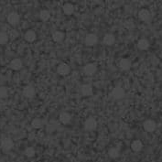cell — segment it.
I'll return each mask as SVG.
<instances>
[{"mask_svg": "<svg viewBox=\"0 0 162 162\" xmlns=\"http://www.w3.org/2000/svg\"><path fill=\"white\" fill-rule=\"evenodd\" d=\"M97 126V122L94 118H88L84 123V128L87 131H92Z\"/></svg>", "mask_w": 162, "mask_h": 162, "instance_id": "cell-1", "label": "cell"}, {"mask_svg": "<svg viewBox=\"0 0 162 162\" xmlns=\"http://www.w3.org/2000/svg\"><path fill=\"white\" fill-rule=\"evenodd\" d=\"M57 72L60 75L65 76L70 73V66L66 63H60L57 68Z\"/></svg>", "mask_w": 162, "mask_h": 162, "instance_id": "cell-2", "label": "cell"}, {"mask_svg": "<svg viewBox=\"0 0 162 162\" xmlns=\"http://www.w3.org/2000/svg\"><path fill=\"white\" fill-rule=\"evenodd\" d=\"M112 96L115 99H121L125 96V90L121 86H116L112 91Z\"/></svg>", "mask_w": 162, "mask_h": 162, "instance_id": "cell-3", "label": "cell"}, {"mask_svg": "<svg viewBox=\"0 0 162 162\" xmlns=\"http://www.w3.org/2000/svg\"><path fill=\"white\" fill-rule=\"evenodd\" d=\"M19 20H20V17L17 12H11L8 16V22L12 26L17 25L19 22Z\"/></svg>", "mask_w": 162, "mask_h": 162, "instance_id": "cell-4", "label": "cell"}, {"mask_svg": "<svg viewBox=\"0 0 162 162\" xmlns=\"http://www.w3.org/2000/svg\"><path fill=\"white\" fill-rule=\"evenodd\" d=\"M14 146V142L9 138H4L1 140V147L4 150H10Z\"/></svg>", "mask_w": 162, "mask_h": 162, "instance_id": "cell-5", "label": "cell"}, {"mask_svg": "<svg viewBox=\"0 0 162 162\" xmlns=\"http://www.w3.org/2000/svg\"><path fill=\"white\" fill-rule=\"evenodd\" d=\"M97 68H96V65L95 64H92V63H89V64H86L83 68V73L88 75V76H92L95 73Z\"/></svg>", "mask_w": 162, "mask_h": 162, "instance_id": "cell-6", "label": "cell"}, {"mask_svg": "<svg viewBox=\"0 0 162 162\" xmlns=\"http://www.w3.org/2000/svg\"><path fill=\"white\" fill-rule=\"evenodd\" d=\"M35 93H36L35 88L31 85H28L23 89V95L27 97V98H32L35 95Z\"/></svg>", "mask_w": 162, "mask_h": 162, "instance_id": "cell-7", "label": "cell"}, {"mask_svg": "<svg viewBox=\"0 0 162 162\" xmlns=\"http://www.w3.org/2000/svg\"><path fill=\"white\" fill-rule=\"evenodd\" d=\"M143 126L147 132H153V131H155L157 125H156V122L153 120H147L144 122Z\"/></svg>", "mask_w": 162, "mask_h": 162, "instance_id": "cell-8", "label": "cell"}, {"mask_svg": "<svg viewBox=\"0 0 162 162\" xmlns=\"http://www.w3.org/2000/svg\"><path fill=\"white\" fill-rule=\"evenodd\" d=\"M98 41V38L95 34H88L85 37V44L87 46H93Z\"/></svg>", "mask_w": 162, "mask_h": 162, "instance_id": "cell-9", "label": "cell"}, {"mask_svg": "<svg viewBox=\"0 0 162 162\" xmlns=\"http://www.w3.org/2000/svg\"><path fill=\"white\" fill-rule=\"evenodd\" d=\"M138 18L142 20V21H145V22H147L150 20L151 18V15H150V12L147 10V9H141L138 13Z\"/></svg>", "mask_w": 162, "mask_h": 162, "instance_id": "cell-10", "label": "cell"}, {"mask_svg": "<svg viewBox=\"0 0 162 162\" xmlns=\"http://www.w3.org/2000/svg\"><path fill=\"white\" fill-rule=\"evenodd\" d=\"M23 63L20 59H13L10 62V68L15 71H18L22 68Z\"/></svg>", "mask_w": 162, "mask_h": 162, "instance_id": "cell-11", "label": "cell"}, {"mask_svg": "<svg viewBox=\"0 0 162 162\" xmlns=\"http://www.w3.org/2000/svg\"><path fill=\"white\" fill-rule=\"evenodd\" d=\"M59 119H60V123H62L63 125H67V124H69V123L71 122L72 116H71V115H70L69 113L63 112V113H61V114L60 115Z\"/></svg>", "mask_w": 162, "mask_h": 162, "instance_id": "cell-12", "label": "cell"}, {"mask_svg": "<svg viewBox=\"0 0 162 162\" xmlns=\"http://www.w3.org/2000/svg\"><path fill=\"white\" fill-rule=\"evenodd\" d=\"M92 87L90 84H83L81 86V92L84 96H90L92 94Z\"/></svg>", "mask_w": 162, "mask_h": 162, "instance_id": "cell-13", "label": "cell"}, {"mask_svg": "<svg viewBox=\"0 0 162 162\" xmlns=\"http://www.w3.org/2000/svg\"><path fill=\"white\" fill-rule=\"evenodd\" d=\"M119 67L124 71H127L131 67V61L128 59H122L119 62Z\"/></svg>", "mask_w": 162, "mask_h": 162, "instance_id": "cell-14", "label": "cell"}, {"mask_svg": "<svg viewBox=\"0 0 162 162\" xmlns=\"http://www.w3.org/2000/svg\"><path fill=\"white\" fill-rule=\"evenodd\" d=\"M104 44L107 45V46H112L115 41V38L113 34H106L105 37H104Z\"/></svg>", "mask_w": 162, "mask_h": 162, "instance_id": "cell-15", "label": "cell"}, {"mask_svg": "<svg viewBox=\"0 0 162 162\" xmlns=\"http://www.w3.org/2000/svg\"><path fill=\"white\" fill-rule=\"evenodd\" d=\"M25 40L28 42H33L36 40V33L33 30H28L25 34Z\"/></svg>", "mask_w": 162, "mask_h": 162, "instance_id": "cell-16", "label": "cell"}, {"mask_svg": "<svg viewBox=\"0 0 162 162\" xmlns=\"http://www.w3.org/2000/svg\"><path fill=\"white\" fill-rule=\"evenodd\" d=\"M138 47L141 50H146L149 48V41L147 39H141L138 43Z\"/></svg>", "mask_w": 162, "mask_h": 162, "instance_id": "cell-17", "label": "cell"}, {"mask_svg": "<svg viewBox=\"0 0 162 162\" xmlns=\"http://www.w3.org/2000/svg\"><path fill=\"white\" fill-rule=\"evenodd\" d=\"M131 148L135 152H139L143 148V143L140 140H135L131 144Z\"/></svg>", "mask_w": 162, "mask_h": 162, "instance_id": "cell-18", "label": "cell"}, {"mask_svg": "<svg viewBox=\"0 0 162 162\" xmlns=\"http://www.w3.org/2000/svg\"><path fill=\"white\" fill-rule=\"evenodd\" d=\"M63 39H64V34L61 31H55L52 34V40L55 42H60L63 40Z\"/></svg>", "mask_w": 162, "mask_h": 162, "instance_id": "cell-19", "label": "cell"}, {"mask_svg": "<svg viewBox=\"0 0 162 162\" xmlns=\"http://www.w3.org/2000/svg\"><path fill=\"white\" fill-rule=\"evenodd\" d=\"M62 9H63L64 14H66V15H72L74 12V7H73V5H72L70 3L64 5Z\"/></svg>", "mask_w": 162, "mask_h": 162, "instance_id": "cell-20", "label": "cell"}, {"mask_svg": "<svg viewBox=\"0 0 162 162\" xmlns=\"http://www.w3.org/2000/svg\"><path fill=\"white\" fill-rule=\"evenodd\" d=\"M31 125L33 126L34 128H36V129H40V128L42 127L43 122H42V120L40 119V118H35V119H33V121H32Z\"/></svg>", "mask_w": 162, "mask_h": 162, "instance_id": "cell-21", "label": "cell"}, {"mask_svg": "<svg viewBox=\"0 0 162 162\" xmlns=\"http://www.w3.org/2000/svg\"><path fill=\"white\" fill-rule=\"evenodd\" d=\"M40 18L42 21H47L50 18V14L48 10H41L40 13Z\"/></svg>", "mask_w": 162, "mask_h": 162, "instance_id": "cell-22", "label": "cell"}, {"mask_svg": "<svg viewBox=\"0 0 162 162\" xmlns=\"http://www.w3.org/2000/svg\"><path fill=\"white\" fill-rule=\"evenodd\" d=\"M8 35L5 32H0V45L6 44L8 41Z\"/></svg>", "mask_w": 162, "mask_h": 162, "instance_id": "cell-23", "label": "cell"}, {"mask_svg": "<svg viewBox=\"0 0 162 162\" xmlns=\"http://www.w3.org/2000/svg\"><path fill=\"white\" fill-rule=\"evenodd\" d=\"M108 155L112 158H116V157H119V150L115 147H113L108 151Z\"/></svg>", "mask_w": 162, "mask_h": 162, "instance_id": "cell-24", "label": "cell"}, {"mask_svg": "<svg viewBox=\"0 0 162 162\" xmlns=\"http://www.w3.org/2000/svg\"><path fill=\"white\" fill-rule=\"evenodd\" d=\"M8 95V90L7 87L1 86L0 87V98H6Z\"/></svg>", "mask_w": 162, "mask_h": 162, "instance_id": "cell-25", "label": "cell"}, {"mask_svg": "<svg viewBox=\"0 0 162 162\" xmlns=\"http://www.w3.org/2000/svg\"><path fill=\"white\" fill-rule=\"evenodd\" d=\"M25 155L28 157H32L35 155V149L33 147H27L25 150Z\"/></svg>", "mask_w": 162, "mask_h": 162, "instance_id": "cell-26", "label": "cell"}, {"mask_svg": "<svg viewBox=\"0 0 162 162\" xmlns=\"http://www.w3.org/2000/svg\"><path fill=\"white\" fill-rule=\"evenodd\" d=\"M9 36L12 38V39H15V38H17L18 36V33L16 31V30H11L10 32H9ZM8 36V37H9Z\"/></svg>", "mask_w": 162, "mask_h": 162, "instance_id": "cell-27", "label": "cell"}]
</instances>
